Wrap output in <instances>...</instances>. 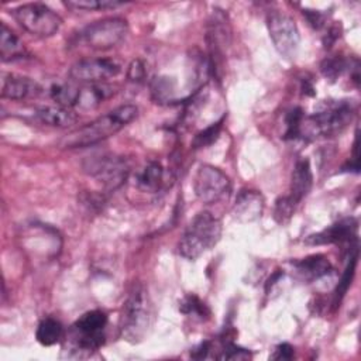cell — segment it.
<instances>
[{"label": "cell", "instance_id": "23", "mask_svg": "<svg viewBox=\"0 0 361 361\" xmlns=\"http://www.w3.org/2000/svg\"><path fill=\"white\" fill-rule=\"evenodd\" d=\"M357 259H358V248L355 247L353 250V254L350 255V259H348V264L341 275V279L338 281V285H337V289H336V303H338L343 296L345 295L347 289L350 288L351 285V281L354 278V274H355V265H357Z\"/></svg>", "mask_w": 361, "mask_h": 361}, {"label": "cell", "instance_id": "35", "mask_svg": "<svg viewBox=\"0 0 361 361\" xmlns=\"http://www.w3.org/2000/svg\"><path fill=\"white\" fill-rule=\"evenodd\" d=\"M209 350H210V344L206 341V343H202L197 348H195V350L190 353V355H192L193 358H204V357L207 355Z\"/></svg>", "mask_w": 361, "mask_h": 361}, {"label": "cell", "instance_id": "7", "mask_svg": "<svg viewBox=\"0 0 361 361\" xmlns=\"http://www.w3.org/2000/svg\"><path fill=\"white\" fill-rule=\"evenodd\" d=\"M128 25L124 18L109 17L86 25L80 34V41L92 49L104 51L116 47L127 34Z\"/></svg>", "mask_w": 361, "mask_h": 361}, {"label": "cell", "instance_id": "21", "mask_svg": "<svg viewBox=\"0 0 361 361\" xmlns=\"http://www.w3.org/2000/svg\"><path fill=\"white\" fill-rule=\"evenodd\" d=\"M164 182V169L158 162L148 164L137 175V186L145 192H157Z\"/></svg>", "mask_w": 361, "mask_h": 361}, {"label": "cell", "instance_id": "24", "mask_svg": "<svg viewBox=\"0 0 361 361\" xmlns=\"http://www.w3.org/2000/svg\"><path fill=\"white\" fill-rule=\"evenodd\" d=\"M121 1L116 0H69L65 1V6L69 8H78V10H109V8H116L121 6Z\"/></svg>", "mask_w": 361, "mask_h": 361}, {"label": "cell", "instance_id": "32", "mask_svg": "<svg viewBox=\"0 0 361 361\" xmlns=\"http://www.w3.org/2000/svg\"><path fill=\"white\" fill-rule=\"evenodd\" d=\"M145 76V66L140 59H135L131 62V65L128 66V72H127V78L133 82H140L142 80Z\"/></svg>", "mask_w": 361, "mask_h": 361}, {"label": "cell", "instance_id": "26", "mask_svg": "<svg viewBox=\"0 0 361 361\" xmlns=\"http://www.w3.org/2000/svg\"><path fill=\"white\" fill-rule=\"evenodd\" d=\"M345 68H347L345 59L341 56L326 58L320 65V71H322L323 76L330 80H336L344 72Z\"/></svg>", "mask_w": 361, "mask_h": 361}, {"label": "cell", "instance_id": "8", "mask_svg": "<svg viewBox=\"0 0 361 361\" xmlns=\"http://www.w3.org/2000/svg\"><path fill=\"white\" fill-rule=\"evenodd\" d=\"M231 189L228 176L213 165H200L193 178L196 197L204 204H213L224 199Z\"/></svg>", "mask_w": 361, "mask_h": 361}, {"label": "cell", "instance_id": "9", "mask_svg": "<svg viewBox=\"0 0 361 361\" xmlns=\"http://www.w3.org/2000/svg\"><path fill=\"white\" fill-rule=\"evenodd\" d=\"M267 25L269 37L278 52L288 58L295 56L300 41L295 20L283 11L274 10L267 16Z\"/></svg>", "mask_w": 361, "mask_h": 361}, {"label": "cell", "instance_id": "3", "mask_svg": "<svg viewBox=\"0 0 361 361\" xmlns=\"http://www.w3.org/2000/svg\"><path fill=\"white\" fill-rule=\"evenodd\" d=\"M221 237V221L209 212L197 213L188 224L178 244L179 254L186 259H196L213 248Z\"/></svg>", "mask_w": 361, "mask_h": 361}, {"label": "cell", "instance_id": "31", "mask_svg": "<svg viewBox=\"0 0 361 361\" xmlns=\"http://www.w3.org/2000/svg\"><path fill=\"white\" fill-rule=\"evenodd\" d=\"M173 92V87L169 83V79L166 78H157V80L152 83V94L155 97V100L164 102L168 100L171 97Z\"/></svg>", "mask_w": 361, "mask_h": 361}, {"label": "cell", "instance_id": "19", "mask_svg": "<svg viewBox=\"0 0 361 361\" xmlns=\"http://www.w3.org/2000/svg\"><path fill=\"white\" fill-rule=\"evenodd\" d=\"M27 55L21 39L4 24L0 25V56L3 62L21 59Z\"/></svg>", "mask_w": 361, "mask_h": 361}, {"label": "cell", "instance_id": "10", "mask_svg": "<svg viewBox=\"0 0 361 361\" xmlns=\"http://www.w3.org/2000/svg\"><path fill=\"white\" fill-rule=\"evenodd\" d=\"M120 72V65L107 58H89L82 59L73 63L69 69V76L72 80L93 85V83H103L104 80L116 76Z\"/></svg>", "mask_w": 361, "mask_h": 361}, {"label": "cell", "instance_id": "16", "mask_svg": "<svg viewBox=\"0 0 361 361\" xmlns=\"http://www.w3.org/2000/svg\"><path fill=\"white\" fill-rule=\"evenodd\" d=\"M313 175L307 159L296 161L290 176V197L299 203L312 189Z\"/></svg>", "mask_w": 361, "mask_h": 361}, {"label": "cell", "instance_id": "14", "mask_svg": "<svg viewBox=\"0 0 361 361\" xmlns=\"http://www.w3.org/2000/svg\"><path fill=\"white\" fill-rule=\"evenodd\" d=\"M357 223L353 219H345L338 223H334L333 226L312 234L306 237L305 243L312 245H322V244H334V243H343L354 237Z\"/></svg>", "mask_w": 361, "mask_h": 361}, {"label": "cell", "instance_id": "34", "mask_svg": "<svg viewBox=\"0 0 361 361\" xmlns=\"http://www.w3.org/2000/svg\"><path fill=\"white\" fill-rule=\"evenodd\" d=\"M303 14L306 16L307 21L314 27V28H320L324 24V16L320 11H312V10H306L303 11Z\"/></svg>", "mask_w": 361, "mask_h": 361}, {"label": "cell", "instance_id": "22", "mask_svg": "<svg viewBox=\"0 0 361 361\" xmlns=\"http://www.w3.org/2000/svg\"><path fill=\"white\" fill-rule=\"evenodd\" d=\"M49 94L58 106L71 109V107H75V104H76L79 87H76L71 83H56V85L51 86Z\"/></svg>", "mask_w": 361, "mask_h": 361}, {"label": "cell", "instance_id": "15", "mask_svg": "<svg viewBox=\"0 0 361 361\" xmlns=\"http://www.w3.org/2000/svg\"><path fill=\"white\" fill-rule=\"evenodd\" d=\"M114 94V89L106 83H93L79 87V94L75 107L80 110H92L100 106L104 100Z\"/></svg>", "mask_w": 361, "mask_h": 361}, {"label": "cell", "instance_id": "30", "mask_svg": "<svg viewBox=\"0 0 361 361\" xmlns=\"http://www.w3.org/2000/svg\"><path fill=\"white\" fill-rule=\"evenodd\" d=\"M252 354L235 344H226L224 348L221 350V354L219 355L220 360H250Z\"/></svg>", "mask_w": 361, "mask_h": 361}, {"label": "cell", "instance_id": "12", "mask_svg": "<svg viewBox=\"0 0 361 361\" xmlns=\"http://www.w3.org/2000/svg\"><path fill=\"white\" fill-rule=\"evenodd\" d=\"M264 212V197L257 190H243L233 204V216L240 223H251L261 217Z\"/></svg>", "mask_w": 361, "mask_h": 361}, {"label": "cell", "instance_id": "6", "mask_svg": "<svg viewBox=\"0 0 361 361\" xmlns=\"http://www.w3.org/2000/svg\"><path fill=\"white\" fill-rule=\"evenodd\" d=\"M14 20L30 34L37 37H51L62 25V18L42 3H28L11 10Z\"/></svg>", "mask_w": 361, "mask_h": 361}, {"label": "cell", "instance_id": "25", "mask_svg": "<svg viewBox=\"0 0 361 361\" xmlns=\"http://www.w3.org/2000/svg\"><path fill=\"white\" fill-rule=\"evenodd\" d=\"M179 310L185 314H195L200 319L209 316V309L206 305L195 295H188L179 302Z\"/></svg>", "mask_w": 361, "mask_h": 361}, {"label": "cell", "instance_id": "5", "mask_svg": "<svg viewBox=\"0 0 361 361\" xmlns=\"http://www.w3.org/2000/svg\"><path fill=\"white\" fill-rule=\"evenodd\" d=\"M353 118V107L348 103L337 102L326 109L303 117L299 135L303 137H330L341 133Z\"/></svg>", "mask_w": 361, "mask_h": 361}, {"label": "cell", "instance_id": "2", "mask_svg": "<svg viewBox=\"0 0 361 361\" xmlns=\"http://www.w3.org/2000/svg\"><path fill=\"white\" fill-rule=\"evenodd\" d=\"M155 320V309L147 289L135 286L123 307L121 336L130 343L142 341L151 331Z\"/></svg>", "mask_w": 361, "mask_h": 361}, {"label": "cell", "instance_id": "27", "mask_svg": "<svg viewBox=\"0 0 361 361\" xmlns=\"http://www.w3.org/2000/svg\"><path fill=\"white\" fill-rule=\"evenodd\" d=\"M296 202L290 197V196H282L275 202V209H274V217L278 223L283 224L286 221H289V219L292 217L295 207H296Z\"/></svg>", "mask_w": 361, "mask_h": 361}, {"label": "cell", "instance_id": "1", "mask_svg": "<svg viewBox=\"0 0 361 361\" xmlns=\"http://www.w3.org/2000/svg\"><path fill=\"white\" fill-rule=\"evenodd\" d=\"M138 114V109L134 104H123L114 110L97 117L96 120L82 126L61 140L62 148H85L94 145L124 128Z\"/></svg>", "mask_w": 361, "mask_h": 361}, {"label": "cell", "instance_id": "18", "mask_svg": "<svg viewBox=\"0 0 361 361\" xmlns=\"http://www.w3.org/2000/svg\"><path fill=\"white\" fill-rule=\"evenodd\" d=\"M37 118L49 127H58V128H65L76 123L78 116L69 109L63 106H47L41 107L35 113Z\"/></svg>", "mask_w": 361, "mask_h": 361}, {"label": "cell", "instance_id": "17", "mask_svg": "<svg viewBox=\"0 0 361 361\" xmlns=\"http://www.w3.org/2000/svg\"><path fill=\"white\" fill-rule=\"evenodd\" d=\"M298 276L303 281H314L330 272V262L324 255H310L293 264Z\"/></svg>", "mask_w": 361, "mask_h": 361}, {"label": "cell", "instance_id": "4", "mask_svg": "<svg viewBox=\"0 0 361 361\" xmlns=\"http://www.w3.org/2000/svg\"><path fill=\"white\" fill-rule=\"evenodd\" d=\"M107 314L102 310H90L82 314L69 331L71 355L83 357L99 350L104 343Z\"/></svg>", "mask_w": 361, "mask_h": 361}, {"label": "cell", "instance_id": "20", "mask_svg": "<svg viewBox=\"0 0 361 361\" xmlns=\"http://www.w3.org/2000/svg\"><path fill=\"white\" fill-rule=\"evenodd\" d=\"M62 334H63L62 324L56 319H52V317L42 319L35 331L37 341L45 347L59 343V340L62 338Z\"/></svg>", "mask_w": 361, "mask_h": 361}, {"label": "cell", "instance_id": "33", "mask_svg": "<svg viewBox=\"0 0 361 361\" xmlns=\"http://www.w3.org/2000/svg\"><path fill=\"white\" fill-rule=\"evenodd\" d=\"M293 355H295L293 347L288 343H282L275 347L271 358L272 360H290Z\"/></svg>", "mask_w": 361, "mask_h": 361}, {"label": "cell", "instance_id": "29", "mask_svg": "<svg viewBox=\"0 0 361 361\" xmlns=\"http://www.w3.org/2000/svg\"><path fill=\"white\" fill-rule=\"evenodd\" d=\"M303 120V113L300 109H293L286 117V138H296L299 137L300 123Z\"/></svg>", "mask_w": 361, "mask_h": 361}, {"label": "cell", "instance_id": "28", "mask_svg": "<svg viewBox=\"0 0 361 361\" xmlns=\"http://www.w3.org/2000/svg\"><path fill=\"white\" fill-rule=\"evenodd\" d=\"M220 130H221V120L212 124L210 127L204 128L203 131L197 133L195 140H193V147L195 148H204V147L213 144L217 140V137L220 134Z\"/></svg>", "mask_w": 361, "mask_h": 361}, {"label": "cell", "instance_id": "13", "mask_svg": "<svg viewBox=\"0 0 361 361\" xmlns=\"http://www.w3.org/2000/svg\"><path fill=\"white\" fill-rule=\"evenodd\" d=\"M41 87L37 82L25 76L14 73H3L1 79V97L10 100H24L39 94Z\"/></svg>", "mask_w": 361, "mask_h": 361}, {"label": "cell", "instance_id": "11", "mask_svg": "<svg viewBox=\"0 0 361 361\" xmlns=\"http://www.w3.org/2000/svg\"><path fill=\"white\" fill-rule=\"evenodd\" d=\"M92 176H94L107 189L118 188L128 173L127 164L113 155H103L89 161L85 166Z\"/></svg>", "mask_w": 361, "mask_h": 361}]
</instances>
